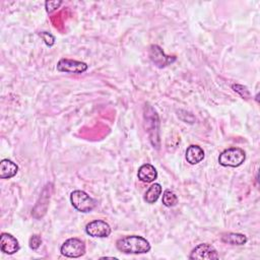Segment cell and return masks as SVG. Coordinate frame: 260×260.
I'll return each instance as SVG.
<instances>
[{"mask_svg": "<svg viewBox=\"0 0 260 260\" xmlns=\"http://www.w3.org/2000/svg\"><path fill=\"white\" fill-rule=\"evenodd\" d=\"M39 35H40V37L43 38V40H44V42L46 43L47 46L51 47V46L54 45V43H55V38H54L51 34L47 32V31H42V32H40Z\"/></svg>", "mask_w": 260, "mask_h": 260, "instance_id": "20", "label": "cell"}, {"mask_svg": "<svg viewBox=\"0 0 260 260\" xmlns=\"http://www.w3.org/2000/svg\"><path fill=\"white\" fill-rule=\"evenodd\" d=\"M52 191H53V184L52 183H49L44 187V189L41 193V196H40L36 206L32 209L31 214H32L34 217L40 218V217H43L45 215V213L47 212V208H48V205H49V201H50Z\"/></svg>", "mask_w": 260, "mask_h": 260, "instance_id": "6", "label": "cell"}, {"mask_svg": "<svg viewBox=\"0 0 260 260\" xmlns=\"http://www.w3.org/2000/svg\"><path fill=\"white\" fill-rule=\"evenodd\" d=\"M190 259H218L219 256L216 252V250L209 244H199L198 246H196L190 256Z\"/></svg>", "mask_w": 260, "mask_h": 260, "instance_id": "10", "label": "cell"}, {"mask_svg": "<svg viewBox=\"0 0 260 260\" xmlns=\"http://www.w3.org/2000/svg\"><path fill=\"white\" fill-rule=\"evenodd\" d=\"M246 159V152L239 147H231L223 150L218 156V162L222 167L237 168Z\"/></svg>", "mask_w": 260, "mask_h": 260, "instance_id": "3", "label": "cell"}, {"mask_svg": "<svg viewBox=\"0 0 260 260\" xmlns=\"http://www.w3.org/2000/svg\"><path fill=\"white\" fill-rule=\"evenodd\" d=\"M144 121L151 144L155 148H159V120L156 112L150 106L144 107Z\"/></svg>", "mask_w": 260, "mask_h": 260, "instance_id": "2", "label": "cell"}, {"mask_svg": "<svg viewBox=\"0 0 260 260\" xmlns=\"http://www.w3.org/2000/svg\"><path fill=\"white\" fill-rule=\"evenodd\" d=\"M233 88L235 91H237L238 93L241 94L242 98H245V99H248L250 96V93H249V90L247 89V87L243 86V85H240V84H234L233 85Z\"/></svg>", "mask_w": 260, "mask_h": 260, "instance_id": "19", "label": "cell"}, {"mask_svg": "<svg viewBox=\"0 0 260 260\" xmlns=\"http://www.w3.org/2000/svg\"><path fill=\"white\" fill-rule=\"evenodd\" d=\"M88 68L87 64L81 61L62 58L57 64V70L65 73H83Z\"/></svg>", "mask_w": 260, "mask_h": 260, "instance_id": "9", "label": "cell"}, {"mask_svg": "<svg viewBox=\"0 0 260 260\" xmlns=\"http://www.w3.org/2000/svg\"><path fill=\"white\" fill-rule=\"evenodd\" d=\"M221 241L231 245H244L247 242V237L239 233H228L221 236Z\"/></svg>", "mask_w": 260, "mask_h": 260, "instance_id": "15", "label": "cell"}, {"mask_svg": "<svg viewBox=\"0 0 260 260\" xmlns=\"http://www.w3.org/2000/svg\"><path fill=\"white\" fill-rule=\"evenodd\" d=\"M185 157L187 162L190 165H197L204 158V151L198 145H190L187 147L185 152Z\"/></svg>", "mask_w": 260, "mask_h": 260, "instance_id": "13", "label": "cell"}, {"mask_svg": "<svg viewBox=\"0 0 260 260\" xmlns=\"http://www.w3.org/2000/svg\"><path fill=\"white\" fill-rule=\"evenodd\" d=\"M160 193H161V186L159 184H157V183H154L146 191V193L144 195V200L147 203L152 204V203H154L158 199Z\"/></svg>", "mask_w": 260, "mask_h": 260, "instance_id": "16", "label": "cell"}, {"mask_svg": "<svg viewBox=\"0 0 260 260\" xmlns=\"http://www.w3.org/2000/svg\"><path fill=\"white\" fill-rule=\"evenodd\" d=\"M148 56L150 61L158 68H164L169 64H172L176 58L174 56H167L162 49L157 45H151L148 50Z\"/></svg>", "mask_w": 260, "mask_h": 260, "instance_id": "7", "label": "cell"}, {"mask_svg": "<svg viewBox=\"0 0 260 260\" xmlns=\"http://www.w3.org/2000/svg\"><path fill=\"white\" fill-rule=\"evenodd\" d=\"M60 252L63 256L69 258L81 257L85 253L84 242L78 238H70L62 244Z\"/></svg>", "mask_w": 260, "mask_h": 260, "instance_id": "5", "label": "cell"}, {"mask_svg": "<svg viewBox=\"0 0 260 260\" xmlns=\"http://www.w3.org/2000/svg\"><path fill=\"white\" fill-rule=\"evenodd\" d=\"M85 232L87 235L93 238H107L111 234V228L106 221L95 219L86 224Z\"/></svg>", "mask_w": 260, "mask_h": 260, "instance_id": "8", "label": "cell"}, {"mask_svg": "<svg viewBox=\"0 0 260 260\" xmlns=\"http://www.w3.org/2000/svg\"><path fill=\"white\" fill-rule=\"evenodd\" d=\"M70 201L72 206L76 210L84 213L91 211L96 205L95 200L92 199L87 193L81 190H75L71 192Z\"/></svg>", "mask_w": 260, "mask_h": 260, "instance_id": "4", "label": "cell"}, {"mask_svg": "<svg viewBox=\"0 0 260 260\" xmlns=\"http://www.w3.org/2000/svg\"><path fill=\"white\" fill-rule=\"evenodd\" d=\"M116 247L125 254H143L150 250L148 241L140 236H126L116 242Z\"/></svg>", "mask_w": 260, "mask_h": 260, "instance_id": "1", "label": "cell"}, {"mask_svg": "<svg viewBox=\"0 0 260 260\" xmlns=\"http://www.w3.org/2000/svg\"><path fill=\"white\" fill-rule=\"evenodd\" d=\"M28 244H29V248H30V249L37 250V249L40 248V246H41V244H42V238H41L39 235H32V236L29 238Z\"/></svg>", "mask_w": 260, "mask_h": 260, "instance_id": "18", "label": "cell"}, {"mask_svg": "<svg viewBox=\"0 0 260 260\" xmlns=\"http://www.w3.org/2000/svg\"><path fill=\"white\" fill-rule=\"evenodd\" d=\"M18 172V167L10 159L4 158L0 162V178L10 179L14 177Z\"/></svg>", "mask_w": 260, "mask_h": 260, "instance_id": "14", "label": "cell"}, {"mask_svg": "<svg viewBox=\"0 0 260 260\" xmlns=\"http://www.w3.org/2000/svg\"><path fill=\"white\" fill-rule=\"evenodd\" d=\"M162 204L167 207H173L178 203V197L177 195L171 191V190H166L162 194Z\"/></svg>", "mask_w": 260, "mask_h": 260, "instance_id": "17", "label": "cell"}, {"mask_svg": "<svg viewBox=\"0 0 260 260\" xmlns=\"http://www.w3.org/2000/svg\"><path fill=\"white\" fill-rule=\"evenodd\" d=\"M62 4V1H47L45 3L46 5V10L47 12L51 13L53 12L54 10H56L57 8H59V6Z\"/></svg>", "mask_w": 260, "mask_h": 260, "instance_id": "21", "label": "cell"}, {"mask_svg": "<svg viewBox=\"0 0 260 260\" xmlns=\"http://www.w3.org/2000/svg\"><path fill=\"white\" fill-rule=\"evenodd\" d=\"M138 179L143 183H151L157 178V171L150 164H144L138 169Z\"/></svg>", "mask_w": 260, "mask_h": 260, "instance_id": "12", "label": "cell"}, {"mask_svg": "<svg viewBox=\"0 0 260 260\" xmlns=\"http://www.w3.org/2000/svg\"><path fill=\"white\" fill-rule=\"evenodd\" d=\"M0 248L1 251L5 254L12 255L19 250V244L15 237L10 234L2 233L0 238Z\"/></svg>", "mask_w": 260, "mask_h": 260, "instance_id": "11", "label": "cell"}]
</instances>
